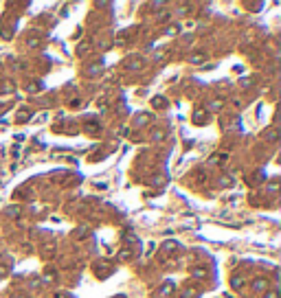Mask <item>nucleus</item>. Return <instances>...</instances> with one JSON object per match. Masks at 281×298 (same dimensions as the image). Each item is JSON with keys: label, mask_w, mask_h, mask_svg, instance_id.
I'll use <instances>...</instances> for the list:
<instances>
[{"label": "nucleus", "mask_w": 281, "mask_h": 298, "mask_svg": "<svg viewBox=\"0 0 281 298\" xmlns=\"http://www.w3.org/2000/svg\"><path fill=\"white\" fill-rule=\"evenodd\" d=\"M266 287H268V283L264 278H257L255 283H253V289H257V292H262V289H266Z\"/></svg>", "instance_id": "nucleus-1"}, {"label": "nucleus", "mask_w": 281, "mask_h": 298, "mask_svg": "<svg viewBox=\"0 0 281 298\" xmlns=\"http://www.w3.org/2000/svg\"><path fill=\"white\" fill-rule=\"evenodd\" d=\"M193 276H196V278H204V276H207V270H204V268H193Z\"/></svg>", "instance_id": "nucleus-2"}, {"label": "nucleus", "mask_w": 281, "mask_h": 298, "mask_svg": "<svg viewBox=\"0 0 281 298\" xmlns=\"http://www.w3.org/2000/svg\"><path fill=\"white\" fill-rule=\"evenodd\" d=\"M154 108H167V101H165L163 97H156V99H154Z\"/></svg>", "instance_id": "nucleus-3"}, {"label": "nucleus", "mask_w": 281, "mask_h": 298, "mask_svg": "<svg viewBox=\"0 0 281 298\" xmlns=\"http://www.w3.org/2000/svg\"><path fill=\"white\" fill-rule=\"evenodd\" d=\"M42 252H44V254H51V252H55V244H44Z\"/></svg>", "instance_id": "nucleus-4"}, {"label": "nucleus", "mask_w": 281, "mask_h": 298, "mask_svg": "<svg viewBox=\"0 0 281 298\" xmlns=\"http://www.w3.org/2000/svg\"><path fill=\"white\" fill-rule=\"evenodd\" d=\"M149 121V114H138V119H136V123L138 125H145Z\"/></svg>", "instance_id": "nucleus-5"}, {"label": "nucleus", "mask_w": 281, "mask_h": 298, "mask_svg": "<svg viewBox=\"0 0 281 298\" xmlns=\"http://www.w3.org/2000/svg\"><path fill=\"white\" fill-rule=\"evenodd\" d=\"M171 289H173V285H171V283H165V285H163V289H160V292H163L165 296H167V294H171Z\"/></svg>", "instance_id": "nucleus-6"}, {"label": "nucleus", "mask_w": 281, "mask_h": 298, "mask_svg": "<svg viewBox=\"0 0 281 298\" xmlns=\"http://www.w3.org/2000/svg\"><path fill=\"white\" fill-rule=\"evenodd\" d=\"M130 254H132V248H125V250H121V252H119V257H121V259H128Z\"/></svg>", "instance_id": "nucleus-7"}, {"label": "nucleus", "mask_w": 281, "mask_h": 298, "mask_svg": "<svg viewBox=\"0 0 281 298\" xmlns=\"http://www.w3.org/2000/svg\"><path fill=\"white\" fill-rule=\"evenodd\" d=\"M266 138L268 140H275L277 138V132H275V129H268V132H266Z\"/></svg>", "instance_id": "nucleus-8"}, {"label": "nucleus", "mask_w": 281, "mask_h": 298, "mask_svg": "<svg viewBox=\"0 0 281 298\" xmlns=\"http://www.w3.org/2000/svg\"><path fill=\"white\" fill-rule=\"evenodd\" d=\"M242 285H244V281H242V278H233V287H235V289H239Z\"/></svg>", "instance_id": "nucleus-9"}, {"label": "nucleus", "mask_w": 281, "mask_h": 298, "mask_svg": "<svg viewBox=\"0 0 281 298\" xmlns=\"http://www.w3.org/2000/svg\"><path fill=\"white\" fill-rule=\"evenodd\" d=\"M202 59H204V55H196V57H191V64H200Z\"/></svg>", "instance_id": "nucleus-10"}, {"label": "nucleus", "mask_w": 281, "mask_h": 298, "mask_svg": "<svg viewBox=\"0 0 281 298\" xmlns=\"http://www.w3.org/2000/svg\"><path fill=\"white\" fill-rule=\"evenodd\" d=\"M7 272H9V268H7V265H0V278H5Z\"/></svg>", "instance_id": "nucleus-11"}, {"label": "nucleus", "mask_w": 281, "mask_h": 298, "mask_svg": "<svg viewBox=\"0 0 281 298\" xmlns=\"http://www.w3.org/2000/svg\"><path fill=\"white\" fill-rule=\"evenodd\" d=\"M176 248V244H173V241H167V244H165V250H173Z\"/></svg>", "instance_id": "nucleus-12"}, {"label": "nucleus", "mask_w": 281, "mask_h": 298, "mask_svg": "<svg viewBox=\"0 0 281 298\" xmlns=\"http://www.w3.org/2000/svg\"><path fill=\"white\" fill-rule=\"evenodd\" d=\"M20 213V208H15V206H13V208H9V210H7V215H18Z\"/></svg>", "instance_id": "nucleus-13"}, {"label": "nucleus", "mask_w": 281, "mask_h": 298, "mask_svg": "<svg viewBox=\"0 0 281 298\" xmlns=\"http://www.w3.org/2000/svg\"><path fill=\"white\" fill-rule=\"evenodd\" d=\"M163 138V132H154V140H160Z\"/></svg>", "instance_id": "nucleus-14"}, {"label": "nucleus", "mask_w": 281, "mask_h": 298, "mask_svg": "<svg viewBox=\"0 0 281 298\" xmlns=\"http://www.w3.org/2000/svg\"><path fill=\"white\" fill-rule=\"evenodd\" d=\"M167 18H169V13H160V15H158V20H160V22H165Z\"/></svg>", "instance_id": "nucleus-15"}, {"label": "nucleus", "mask_w": 281, "mask_h": 298, "mask_svg": "<svg viewBox=\"0 0 281 298\" xmlns=\"http://www.w3.org/2000/svg\"><path fill=\"white\" fill-rule=\"evenodd\" d=\"M266 298H277V294H275V292H270V294H266Z\"/></svg>", "instance_id": "nucleus-16"}, {"label": "nucleus", "mask_w": 281, "mask_h": 298, "mask_svg": "<svg viewBox=\"0 0 281 298\" xmlns=\"http://www.w3.org/2000/svg\"><path fill=\"white\" fill-rule=\"evenodd\" d=\"M117 298H125V296H117Z\"/></svg>", "instance_id": "nucleus-17"}, {"label": "nucleus", "mask_w": 281, "mask_h": 298, "mask_svg": "<svg viewBox=\"0 0 281 298\" xmlns=\"http://www.w3.org/2000/svg\"><path fill=\"white\" fill-rule=\"evenodd\" d=\"M18 298H24V296H18Z\"/></svg>", "instance_id": "nucleus-18"}]
</instances>
